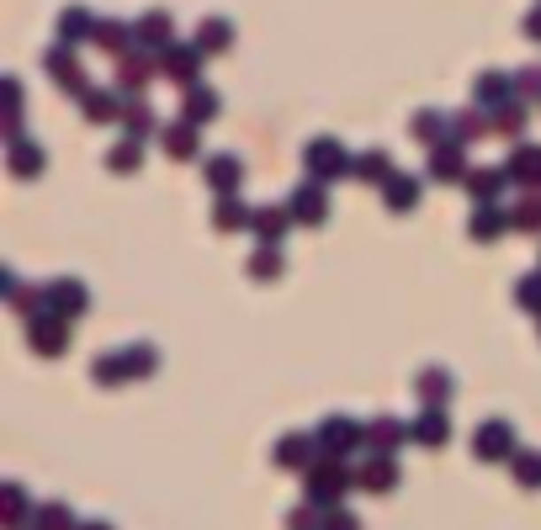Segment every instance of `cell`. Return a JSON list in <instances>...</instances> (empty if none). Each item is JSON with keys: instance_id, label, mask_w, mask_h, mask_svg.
<instances>
[{"instance_id": "1", "label": "cell", "mask_w": 541, "mask_h": 530, "mask_svg": "<svg viewBox=\"0 0 541 530\" xmlns=\"http://www.w3.org/2000/svg\"><path fill=\"white\" fill-rule=\"evenodd\" d=\"M361 441H367V430H361L356 419H340V414H335V419L319 425V446H324V457H335V462H340L345 451H356Z\"/></svg>"}, {"instance_id": "2", "label": "cell", "mask_w": 541, "mask_h": 530, "mask_svg": "<svg viewBox=\"0 0 541 530\" xmlns=\"http://www.w3.org/2000/svg\"><path fill=\"white\" fill-rule=\"evenodd\" d=\"M308 170H313L319 181H329V175L351 170V154H345V143H335V138H313V143H308Z\"/></svg>"}, {"instance_id": "3", "label": "cell", "mask_w": 541, "mask_h": 530, "mask_svg": "<svg viewBox=\"0 0 541 530\" xmlns=\"http://www.w3.org/2000/svg\"><path fill=\"white\" fill-rule=\"evenodd\" d=\"M478 457H483V462L515 457V430H510V419H489V425L478 430Z\"/></svg>"}, {"instance_id": "4", "label": "cell", "mask_w": 541, "mask_h": 530, "mask_svg": "<svg viewBox=\"0 0 541 530\" xmlns=\"http://www.w3.org/2000/svg\"><path fill=\"white\" fill-rule=\"evenodd\" d=\"M345 483H351V472H345L335 457H324V462L313 467V488H308V494H313V504H335V499L345 494Z\"/></svg>"}, {"instance_id": "5", "label": "cell", "mask_w": 541, "mask_h": 530, "mask_svg": "<svg viewBox=\"0 0 541 530\" xmlns=\"http://www.w3.org/2000/svg\"><path fill=\"white\" fill-rule=\"evenodd\" d=\"M27 340H32V350L58 356V350L69 345V329L58 324V313H37V319H32V329H27Z\"/></svg>"}, {"instance_id": "6", "label": "cell", "mask_w": 541, "mask_h": 530, "mask_svg": "<svg viewBox=\"0 0 541 530\" xmlns=\"http://www.w3.org/2000/svg\"><path fill=\"white\" fill-rule=\"evenodd\" d=\"M197 69H202V53H197V48H165V53H159V74H170V80H181V85H191Z\"/></svg>"}, {"instance_id": "7", "label": "cell", "mask_w": 541, "mask_h": 530, "mask_svg": "<svg viewBox=\"0 0 541 530\" xmlns=\"http://www.w3.org/2000/svg\"><path fill=\"white\" fill-rule=\"evenodd\" d=\"M287 212H292L298 223H324V212H329V196H324V186H298Z\"/></svg>"}, {"instance_id": "8", "label": "cell", "mask_w": 541, "mask_h": 530, "mask_svg": "<svg viewBox=\"0 0 541 530\" xmlns=\"http://www.w3.org/2000/svg\"><path fill=\"white\" fill-rule=\"evenodd\" d=\"M85 303H90V297H85V287H80V281H53V287L43 292V308H53L58 319H64V313H80Z\"/></svg>"}, {"instance_id": "9", "label": "cell", "mask_w": 541, "mask_h": 530, "mask_svg": "<svg viewBox=\"0 0 541 530\" xmlns=\"http://www.w3.org/2000/svg\"><path fill=\"white\" fill-rule=\"evenodd\" d=\"M96 16L90 11H80V5H69V11H58V37L64 42H80V37H96Z\"/></svg>"}, {"instance_id": "10", "label": "cell", "mask_w": 541, "mask_h": 530, "mask_svg": "<svg viewBox=\"0 0 541 530\" xmlns=\"http://www.w3.org/2000/svg\"><path fill=\"white\" fill-rule=\"evenodd\" d=\"M207 186H218V191L228 196V191L239 186V159H228V154H213V159H207Z\"/></svg>"}, {"instance_id": "11", "label": "cell", "mask_w": 541, "mask_h": 530, "mask_svg": "<svg viewBox=\"0 0 541 530\" xmlns=\"http://www.w3.org/2000/svg\"><path fill=\"white\" fill-rule=\"evenodd\" d=\"M138 37L154 42V48H170V16L165 11H143L138 16Z\"/></svg>"}, {"instance_id": "12", "label": "cell", "mask_w": 541, "mask_h": 530, "mask_svg": "<svg viewBox=\"0 0 541 530\" xmlns=\"http://www.w3.org/2000/svg\"><path fill=\"white\" fill-rule=\"evenodd\" d=\"M218 106H223V96H218V90H191V96H186V122L197 127V122L218 117Z\"/></svg>"}, {"instance_id": "13", "label": "cell", "mask_w": 541, "mask_h": 530, "mask_svg": "<svg viewBox=\"0 0 541 530\" xmlns=\"http://www.w3.org/2000/svg\"><path fill=\"white\" fill-rule=\"evenodd\" d=\"M165 149H170L175 159H191V154H197V127H191V122H170V127H165Z\"/></svg>"}, {"instance_id": "14", "label": "cell", "mask_w": 541, "mask_h": 530, "mask_svg": "<svg viewBox=\"0 0 541 530\" xmlns=\"http://www.w3.org/2000/svg\"><path fill=\"white\" fill-rule=\"evenodd\" d=\"M276 462H282V467H308V462H313V441H308V435H287V441L276 446Z\"/></svg>"}, {"instance_id": "15", "label": "cell", "mask_w": 541, "mask_h": 530, "mask_svg": "<svg viewBox=\"0 0 541 530\" xmlns=\"http://www.w3.org/2000/svg\"><path fill=\"white\" fill-rule=\"evenodd\" d=\"M505 175H510V170H473V175H468V186H473V196H478L483 207H494V191L505 186Z\"/></svg>"}, {"instance_id": "16", "label": "cell", "mask_w": 541, "mask_h": 530, "mask_svg": "<svg viewBox=\"0 0 541 530\" xmlns=\"http://www.w3.org/2000/svg\"><path fill=\"white\" fill-rule=\"evenodd\" d=\"M414 196H420V181H414V175H393V181H388V207H393V212H409Z\"/></svg>"}, {"instance_id": "17", "label": "cell", "mask_w": 541, "mask_h": 530, "mask_svg": "<svg viewBox=\"0 0 541 530\" xmlns=\"http://www.w3.org/2000/svg\"><path fill=\"white\" fill-rule=\"evenodd\" d=\"M414 441H425V446H441V441H446V414H441L436 403L420 414V425H414Z\"/></svg>"}, {"instance_id": "18", "label": "cell", "mask_w": 541, "mask_h": 530, "mask_svg": "<svg viewBox=\"0 0 541 530\" xmlns=\"http://www.w3.org/2000/svg\"><path fill=\"white\" fill-rule=\"evenodd\" d=\"M356 175H361V181H372V186H383V181H393V165H388V154H377V149H372V154H361V159H356Z\"/></svg>"}, {"instance_id": "19", "label": "cell", "mask_w": 541, "mask_h": 530, "mask_svg": "<svg viewBox=\"0 0 541 530\" xmlns=\"http://www.w3.org/2000/svg\"><path fill=\"white\" fill-rule=\"evenodd\" d=\"M367 441H372L377 457H383V451H393V446L404 441V425H398V419H377V425H367Z\"/></svg>"}, {"instance_id": "20", "label": "cell", "mask_w": 541, "mask_h": 530, "mask_svg": "<svg viewBox=\"0 0 541 530\" xmlns=\"http://www.w3.org/2000/svg\"><path fill=\"white\" fill-rule=\"evenodd\" d=\"M223 48H228V21H202L197 53H223Z\"/></svg>"}, {"instance_id": "21", "label": "cell", "mask_w": 541, "mask_h": 530, "mask_svg": "<svg viewBox=\"0 0 541 530\" xmlns=\"http://www.w3.org/2000/svg\"><path fill=\"white\" fill-rule=\"evenodd\" d=\"M430 170H436L441 181H457V175H468V165H462V154H457L452 143H441V149H436V159H430Z\"/></svg>"}, {"instance_id": "22", "label": "cell", "mask_w": 541, "mask_h": 530, "mask_svg": "<svg viewBox=\"0 0 541 530\" xmlns=\"http://www.w3.org/2000/svg\"><path fill=\"white\" fill-rule=\"evenodd\" d=\"M361 483H367V488H393V483H398V467H393V457H377V462H367Z\"/></svg>"}, {"instance_id": "23", "label": "cell", "mask_w": 541, "mask_h": 530, "mask_svg": "<svg viewBox=\"0 0 541 530\" xmlns=\"http://www.w3.org/2000/svg\"><path fill=\"white\" fill-rule=\"evenodd\" d=\"M510 175H515V181H541V149L537 143H526V149L510 159Z\"/></svg>"}, {"instance_id": "24", "label": "cell", "mask_w": 541, "mask_h": 530, "mask_svg": "<svg viewBox=\"0 0 541 530\" xmlns=\"http://www.w3.org/2000/svg\"><path fill=\"white\" fill-rule=\"evenodd\" d=\"M96 42H101L106 53H122V48L133 42V32H128L122 21H101V27H96Z\"/></svg>"}, {"instance_id": "25", "label": "cell", "mask_w": 541, "mask_h": 530, "mask_svg": "<svg viewBox=\"0 0 541 530\" xmlns=\"http://www.w3.org/2000/svg\"><path fill=\"white\" fill-rule=\"evenodd\" d=\"M11 170H16V175H37V170H43V149H32V143L16 138V149H11Z\"/></svg>"}, {"instance_id": "26", "label": "cell", "mask_w": 541, "mask_h": 530, "mask_svg": "<svg viewBox=\"0 0 541 530\" xmlns=\"http://www.w3.org/2000/svg\"><path fill=\"white\" fill-rule=\"evenodd\" d=\"M505 223H510V212H499V207H483V212L473 218V239H483V244H489V239H494Z\"/></svg>"}, {"instance_id": "27", "label": "cell", "mask_w": 541, "mask_h": 530, "mask_svg": "<svg viewBox=\"0 0 541 530\" xmlns=\"http://www.w3.org/2000/svg\"><path fill=\"white\" fill-rule=\"evenodd\" d=\"M85 117H90V122H112V117H122V106H117L112 96L90 90V96H85Z\"/></svg>"}, {"instance_id": "28", "label": "cell", "mask_w": 541, "mask_h": 530, "mask_svg": "<svg viewBox=\"0 0 541 530\" xmlns=\"http://www.w3.org/2000/svg\"><path fill=\"white\" fill-rule=\"evenodd\" d=\"M250 223L260 228V239H266V244H276V239H282V228H287V212H276V207H266V212H255Z\"/></svg>"}, {"instance_id": "29", "label": "cell", "mask_w": 541, "mask_h": 530, "mask_svg": "<svg viewBox=\"0 0 541 530\" xmlns=\"http://www.w3.org/2000/svg\"><path fill=\"white\" fill-rule=\"evenodd\" d=\"M149 74H154V69H149V58H122V74H117V85H122V90H138Z\"/></svg>"}, {"instance_id": "30", "label": "cell", "mask_w": 541, "mask_h": 530, "mask_svg": "<svg viewBox=\"0 0 541 530\" xmlns=\"http://www.w3.org/2000/svg\"><path fill=\"white\" fill-rule=\"evenodd\" d=\"M282 271V255H276V244H266L260 255H250V276H260V281H271Z\"/></svg>"}, {"instance_id": "31", "label": "cell", "mask_w": 541, "mask_h": 530, "mask_svg": "<svg viewBox=\"0 0 541 530\" xmlns=\"http://www.w3.org/2000/svg\"><path fill=\"white\" fill-rule=\"evenodd\" d=\"M122 361H128V377H149L154 372V345H133V350H122Z\"/></svg>"}, {"instance_id": "32", "label": "cell", "mask_w": 541, "mask_h": 530, "mask_svg": "<svg viewBox=\"0 0 541 530\" xmlns=\"http://www.w3.org/2000/svg\"><path fill=\"white\" fill-rule=\"evenodd\" d=\"M122 377H128V361H122V356H101V361H96V382H101V388H117Z\"/></svg>"}, {"instance_id": "33", "label": "cell", "mask_w": 541, "mask_h": 530, "mask_svg": "<svg viewBox=\"0 0 541 530\" xmlns=\"http://www.w3.org/2000/svg\"><path fill=\"white\" fill-rule=\"evenodd\" d=\"M494 127H499V133H521V127H526V106H521V101H505L499 117H494Z\"/></svg>"}, {"instance_id": "34", "label": "cell", "mask_w": 541, "mask_h": 530, "mask_svg": "<svg viewBox=\"0 0 541 530\" xmlns=\"http://www.w3.org/2000/svg\"><path fill=\"white\" fill-rule=\"evenodd\" d=\"M106 165H112V170H138V138H122Z\"/></svg>"}, {"instance_id": "35", "label": "cell", "mask_w": 541, "mask_h": 530, "mask_svg": "<svg viewBox=\"0 0 541 530\" xmlns=\"http://www.w3.org/2000/svg\"><path fill=\"white\" fill-rule=\"evenodd\" d=\"M499 96H510V74H483L478 80V101H499Z\"/></svg>"}, {"instance_id": "36", "label": "cell", "mask_w": 541, "mask_h": 530, "mask_svg": "<svg viewBox=\"0 0 541 530\" xmlns=\"http://www.w3.org/2000/svg\"><path fill=\"white\" fill-rule=\"evenodd\" d=\"M122 117H128V127H133V138H138V133H149V127H154V111H149V106H143V101H133V106H122Z\"/></svg>"}, {"instance_id": "37", "label": "cell", "mask_w": 541, "mask_h": 530, "mask_svg": "<svg viewBox=\"0 0 541 530\" xmlns=\"http://www.w3.org/2000/svg\"><path fill=\"white\" fill-rule=\"evenodd\" d=\"M213 223H218V228H239V223H244V207H239L234 196H223L218 212H213Z\"/></svg>"}, {"instance_id": "38", "label": "cell", "mask_w": 541, "mask_h": 530, "mask_svg": "<svg viewBox=\"0 0 541 530\" xmlns=\"http://www.w3.org/2000/svg\"><path fill=\"white\" fill-rule=\"evenodd\" d=\"M420 393L425 398H446L452 393V377L446 372H420Z\"/></svg>"}, {"instance_id": "39", "label": "cell", "mask_w": 541, "mask_h": 530, "mask_svg": "<svg viewBox=\"0 0 541 530\" xmlns=\"http://www.w3.org/2000/svg\"><path fill=\"white\" fill-rule=\"evenodd\" d=\"M452 133H457V138H483V133H489V122H483V117H457V122H452Z\"/></svg>"}, {"instance_id": "40", "label": "cell", "mask_w": 541, "mask_h": 530, "mask_svg": "<svg viewBox=\"0 0 541 530\" xmlns=\"http://www.w3.org/2000/svg\"><path fill=\"white\" fill-rule=\"evenodd\" d=\"M37 530H69V510H37Z\"/></svg>"}, {"instance_id": "41", "label": "cell", "mask_w": 541, "mask_h": 530, "mask_svg": "<svg viewBox=\"0 0 541 530\" xmlns=\"http://www.w3.org/2000/svg\"><path fill=\"white\" fill-rule=\"evenodd\" d=\"M414 138H441V117L420 111V117H414Z\"/></svg>"}, {"instance_id": "42", "label": "cell", "mask_w": 541, "mask_h": 530, "mask_svg": "<svg viewBox=\"0 0 541 530\" xmlns=\"http://www.w3.org/2000/svg\"><path fill=\"white\" fill-rule=\"evenodd\" d=\"M521 303H526V308H541V276H526V281H521Z\"/></svg>"}, {"instance_id": "43", "label": "cell", "mask_w": 541, "mask_h": 530, "mask_svg": "<svg viewBox=\"0 0 541 530\" xmlns=\"http://www.w3.org/2000/svg\"><path fill=\"white\" fill-rule=\"evenodd\" d=\"M515 472H521L526 483H541V457H521V462H515Z\"/></svg>"}, {"instance_id": "44", "label": "cell", "mask_w": 541, "mask_h": 530, "mask_svg": "<svg viewBox=\"0 0 541 530\" xmlns=\"http://www.w3.org/2000/svg\"><path fill=\"white\" fill-rule=\"evenodd\" d=\"M324 530H356V520H351V515H329V526Z\"/></svg>"}, {"instance_id": "45", "label": "cell", "mask_w": 541, "mask_h": 530, "mask_svg": "<svg viewBox=\"0 0 541 530\" xmlns=\"http://www.w3.org/2000/svg\"><path fill=\"white\" fill-rule=\"evenodd\" d=\"M521 90H541V74H537V69H526V74H521Z\"/></svg>"}, {"instance_id": "46", "label": "cell", "mask_w": 541, "mask_h": 530, "mask_svg": "<svg viewBox=\"0 0 541 530\" xmlns=\"http://www.w3.org/2000/svg\"><path fill=\"white\" fill-rule=\"evenodd\" d=\"M526 32H531V37H541V5L531 11V16H526Z\"/></svg>"}, {"instance_id": "47", "label": "cell", "mask_w": 541, "mask_h": 530, "mask_svg": "<svg viewBox=\"0 0 541 530\" xmlns=\"http://www.w3.org/2000/svg\"><path fill=\"white\" fill-rule=\"evenodd\" d=\"M85 530H106V526H85Z\"/></svg>"}]
</instances>
